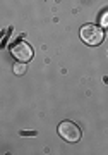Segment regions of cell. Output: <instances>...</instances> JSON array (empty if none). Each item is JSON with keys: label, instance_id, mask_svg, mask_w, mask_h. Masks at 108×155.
Here are the masks:
<instances>
[{"label": "cell", "instance_id": "1", "mask_svg": "<svg viewBox=\"0 0 108 155\" xmlns=\"http://www.w3.org/2000/svg\"><path fill=\"white\" fill-rule=\"evenodd\" d=\"M79 36L86 45L94 47V45H100L105 40V29L96 26V24H84L79 31Z\"/></svg>", "mask_w": 108, "mask_h": 155}, {"label": "cell", "instance_id": "2", "mask_svg": "<svg viewBox=\"0 0 108 155\" xmlns=\"http://www.w3.org/2000/svg\"><path fill=\"white\" fill-rule=\"evenodd\" d=\"M59 134L65 141H70V143H76L81 140V129L79 126H76L74 122L70 121H62L59 124Z\"/></svg>", "mask_w": 108, "mask_h": 155}, {"label": "cell", "instance_id": "3", "mask_svg": "<svg viewBox=\"0 0 108 155\" xmlns=\"http://www.w3.org/2000/svg\"><path fill=\"white\" fill-rule=\"evenodd\" d=\"M11 54L19 62H29L33 59V48L26 41H17V43H14L11 47Z\"/></svg>", "mask_w": 108, "mask_h": 155}, {"label": "cell", "instance_id": "4", "mask_svg": "<svg viewBox=\"0 0 108 155\" xmlns=\"http://www.w3.org/2000/svg\"><path fill=\"white\" fill-rule=\"evenodd\" d=\"M22 64H24V62H22ZM22 64H17V66L14 67V72H16V74H19V76L26 72V66H22Z\"/></svg>", "mask_w": 108, "mask_h": 155}, {"label": "cell", "instance_id": "5", "mask_svg": "<svg viewBox=\"0 0 108 155\" xmlns=\"http://www.w3.org/2000/svg\"><path fill=\"white\" fill-rule=\"evenodd\" d=\"M36 131H21V136H34Z\"/></svg>", "mask_w": 108, "mask_h": 155}]
</instances>
